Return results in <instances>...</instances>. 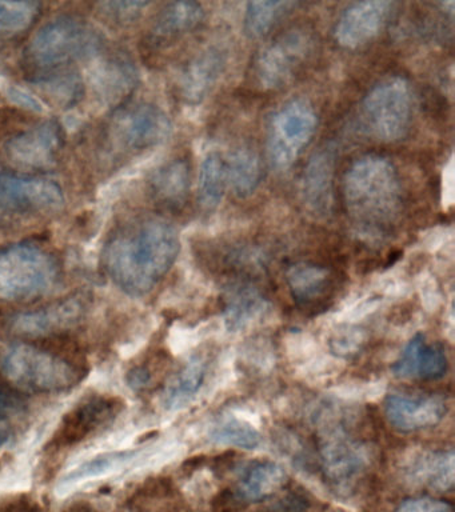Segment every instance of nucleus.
<instances>
[{"mask_svg":"<svg viewBox=\"0 0 455 512\" xmlns=\"http://www.w3.org/2000/svg\"><path fill=\"white\" fill-rule=\"evenodd\" d=\"M447 356L441 347L426 342L417 334L395 360L393 374L402 379L437 380L446 375Z\"/></svg>","mask_w":455,"mask_h":512,"instance_id":"nucleus-19","label":"nucleus"},{"mask_svg":"<svg viewBox=\"0 0 455 512\" xmlns=\"http://www.w3.org/2000/svg\"><path fill=\"white\" fill-rule=\"evenodd\" d=\"M41 3L0 2V36L19 34L38 18Z\"/></svg>","mask_w":455,"mask_h":512,"instance_id":"nucleus-32","label":"nucleus"},{"mask_svg":"<svg viewBox=\"0 0 455 512\" xmlns=\"http://www.w3.org/2000/svg\"><path fill=\"white\" fill-rule=\"evenodd\" d=\"M59 264L46 248L18 243L0 248V299L30 300L57 286Z\"/></svg>","mask_w":455,"mask_h":512,"instance_id":"nucleus-3","label":"nucleus"},{"mask_svg":"<svg viewBox=\"0 0 455 512\" xmlns=\"http://www.w3.org/2000/svg\"><path fill=\"white\" fill-rule=\"evenodd\" d=\"M170 134L169 116L150 103L119 107L109 124L110 143L122 152L150 150L165 142Z\"/></svg>","mask_w":455,"mask_h":512,"instance_id":"nucleus-8","label":"nucleus"},{"mask_svg":"<svg viewBox=\"0 0 455 512\" xmlns=\"http://www.w3.org/2000/svg\"><path fill=\"white\" fill-rule=\"evenodd\" d=\"M149 6L146 2H107L99 4V10L105 18L114 23L125 24L137 19L142 11Z\"/></svg>","mask_w":455,"mask_h":512,"instance_id":"nucleus-36","label":"nucleus"},{"mask_svg":"<svg viewBox=\"0 0 455 512\" xmlns=\"http://www.w3.org/2000/svg\"><path fill=\"white\" fill-rule=\"evenodd\" d=\"M62 147V128L55 122H42L7 139L5 155L19 167L45 170L57 162Z\"/></svg>","mask_w":455,"mask_h":512,"instance_id":"nucleus-11","label":"nucleus"},{"mask_svg":"<svg viewBox=\"0 0 455 512\" xmlns=\"http://www.w3.org/2000/svg\"><path fill=\"white\" fill-rule=\"evenodd\" d=\"M190 184L189 162L182 158L170 160L151 176V194L163 207L179 210L189 196Z\"/></svg>","mask_w":455,"mask_h":512,"instance_id":"nucleus-22","label":"nucleus"},{"mask_svg":"<svg viewBox=\"0 0 455 512\" xmlns=\"http://www.w3.org/2000/svg\"><path fill=\"white\" fill-rule=\"evenodd\" d=\"M210 440L218 446L255 450L261 446L262 436L257 428L246 420L229 415L223 416L214 424L210 430Z\"/></svg>","mask_w":455,"mask_h":512,"instance_id":"nucleus-31","label":"nucleus"},{"mask_svg":"<svg viewBox=\"0 0 455 512\" xmlns=\"http://www.w3.org/2000/svg\"><path fill=\"white\" fill-rule=\"evenodd\" d=\"M226 186V160L217 151L209 152L199 171L198 198L201 206L207 211L215 210L222 202Z\"/></svg>","mask_w":455,"mask_h":512,"instance_id":"nucleus-29","label":"nucleus"},{"mask_svg":"<svg viewBox=\"0 0 455 512\" xmlns=\"http://www.w3.org/2000/svg\"><path fill=\"white\" fill-rule=\"evenodd\" d=\"M13 434H11L10 426H0V450H3L10 443Z\"/></svg>","mask_w":455,"mask_h":512,"instance_id":"nucleus-41","label":"nucleus"},{"mask_svg":"<svg viewBox=\"0 0 455 512\" xmlns=\"http://www.w3.org/2000/svg\"><path fill=\"white\" fill-rule=\"evenodd\" d=\"M286 472L271 460H255L247 464L235 483V498L243 503L262 502L281 490Z\"/></svg>","mask_w":455,"mask_h":512,"instance_id":"nucleus-21","label":"nucleus"},{"mask_svg":"<svg viewBox=\"0 0 455 512\" xmlns=\"http://www.w3.org/2000/svg\"><path fill=\"white\" fill-rule=\"evenodd\" d=\"M323 478L331 490L349 495L357 487L369 466L370 455L359 440L342 427L329 428L319 440Z\"/></svg>","mask_w":455,"mask_h":512,"instance_id":"nucleus-9","label":"nucleus"},{"mask_svg":"<svg viewBox=\"0 0 455 512\" xmlns=\"http://www.w3.org/2000/svg\"><path fill=\"white\" fill-rule=\"evenodd\" d=\"M206 358L195 355L169 380L163 391V406L170 411L181 410L195 398L205 383L207 375Z\"/></svg>","mask_w":455,"mask_h":512,"instance_id":"nucleus-25","label":"nucleus"},{"mask_svg":"<svg viewBox=\"0 0 455 512\" xmlns=\"http://www.w3.org/2000/svg\"><path fill=\"white\" fill-rule=\"evenodd\" d=\"M395 3L366 0L347 7L335 24V40L341 47L355 50L381 34L393 14Z\"/></svg>","mask_w":455,"mask_h":512,"instance_id":"nucleus-13","label":"nucleus"},{"mask_svg":"<svg viewBox=\"0 0 455 512\" xmlns=\"http://www.w3.org/2000/svg\"><path fill=\"white\" fill-rule=\"evenodd\" d=\"M226 179L238 198L253 195L262 180V164L257 152L243 147L226 160Z\"/></svg>","mask_w":455,"mask_h":512,"instance_id":"nucleus-27","label":"nucleus"},{"mask_svg":"<svg viewBox=\"0 0 455 512\" xmlns=\"http://www.w3.org/2000/svg\"><path fill=\"white\" fill-rule=\"evenodd\" d=\"M410 479L435 491H450L455 482L453 450L427 451L409 467Z\"/></svg>","mask_w":455,"mask_h":512,"instance_id":"nucleus-24","label":"nucleus"},{"mask_svg":"<svg viewBox=\"0 0 455 512\" xmlns=\"http://www.w3.org/2000/svg\"><path fill=\"white\" fill-rule=\"evenodd\" d=\"M94 79L99 94L113 102L133 91L138 83V72L129 60L111 59L97 67Z\"/></svg>","mask_w":455,"mask_h":512,"instance_id":"nucleus-28","label":"nucleus"},{"mask_svg":"<svg viewBox=\"0 0 455 512\" xmlns=\"http://www.w3.org/2000/svg\"><path fill=\"white\" fill-rule=\"evenodd\" d=\"M313 50V38L297 28L279 36L263 48L255 62V78L263 90H278L286 86L301 70Z\"/></svg>","mask_w":455,"mask_h":512,"instance_id":"nucleus-10","label":"nucleus"},{"mask_svg":"<svg viewBox=\"0 0 455 512\" xmlns=\"http://www.w3.org/2000/svg\"><path fill=\"white\" fill-rule=\"evenodd\" d=\"M39 86L45 87L50 95L57 96L63 103L74 102L81 95L82 82L77 75L70 74H50L43 75L37 80Z\"/></svg>","mask_w":455,"mask_h":512,"instance_id":"nucleus-34","label":"nucleus"},{"mask_svg":"<svg viewBox=\"0 0 455 512\" xmlns=\"http://www.w3.org/2000/svg\"><path fill=\"white\" fill-rule=\"evenodd\" d=\"M318 116L306 100L285 104L271 119L267 136V154L271 166L289 170L317 131Z\"/></svg>","mask_w":455,"mask_h":512,"instance_id":"nucleus-7","label":"nucleus"},{"mask_svg":"<svg viewBox=\"0 0 455 512\" xmlns=\"http://www.w3.org/2000/svg\"><path fill=\"white\" fill-rule=\"evenodd\" d=\"M135 452L133 451H121V452H110L98 456L89 460V462L83 463L77 470L71 472L67 476L66 483L81 482V480L97 478L107 474V472L115 470V468L121 467L127 460L133 458Z\"/></svg>","mask_w":455,"mask_h":512,"instance_id":"nucleus-33","label":"nucleus"},{"mask_svg":"<svg viewBox=\"0 0 455 512\" xmlns=\"http://www.w3.org/2000/svg\"><path fill=\"white\" fill-rule=\"evenodd\" d=\"M3 371L11 382L38 394H57L79 380L77 367L63 356L31 344L18 343L5 352Z\"/></svg>","mask_w":455,"mask_h":512,"instance_id":"nucleus-5","label":"nucleus"},{"mask_svg":"<svg viewBox=\"0 0 455 512\" xmlns=\"http://www.w3.org/2000/svg\"><path fill=\"white\" fill-rule=\"evenodd\" d=\"M102 35L85 20L61 16L45 24L31 40L30 63L41 71L91 58L102 47Z\"/></svg>","mask_w":455,"mask_h":512,"instance_id":"nucleus-4","label":"nucleus"},{"mask_svg":"<svg viewBox=\"0 0 455 512\" xmlns=\"http://www.w3.org/2000/svg\"><path fill=\"white\" fill-rule=\"evenodd\" d=\"M150 380V371L146 367H135L127 374V383L134 390H142V388L149 386Z\"/></svg>","mask_w":455,"mask_h":512,"instance_id":"nucleus-39","label":"nucleus"},{"mask_svg":"<svg viewBox=\"0 0 455 512\" xmlns=\"http://www.w3.org/2000/svg\"><path fill=\"white\" fill-rule=\"evenodd\" d=\"M362 116L370 134L382 142L405 138L413 119V92L402 76L375 84L363 99Z\"/></svg>","mask_w":455,"mask_h":512,"instance_id":"nucleus-6","label":"nucleus"},{"mask_svg":"<svg viewBox=\"0 0 455 512\" xmlns=\"http://www.w3.org/2000/svg\"><path fill=\"white\" fill-rule=\"evenodd\" d=\"M298 3L277 2V0H258V2L247 3L245 11V31L251 38H261L281 22L287 14H290Z\"/></svg>","mask_w":455,"mask_h":512,"instance_id":"nucleus-30","label":"nucleus"},{"mask_svg":"<svg viewBox=\"0 0 455 512\" xmlns=\"http://www.w3.org/2000/svg\"><path fill=\"white\" fill-rule=\"evenodd\" d=\"M203 19V8L195 2L167 4L151 26L150 38L155 44H165L193 31Z\"/></svg>","mask_w":455,"mask_h":512,"instance_id":"nucleus-23","label":"nucleus"},{"mask_svg":"<svg viewBox=\"0 0 455 512\" xmlns=\"http://www.w3.org/2000/svg\"><path fill=\"white\" fill-rule=\"evenodd\" d=\"M85 306L78 296L59 300L37 311L21 312L11 318L10 327L15 334L27 338H43L69 330L82 319Z\"/></svg>","mask_w":455,"mask_h":512,"instance_id":"nucleus-17","label":"nucleus"},{"mask_svg":"<svg viewBox=\"0 0 455 512\" xmlns=\"http://www.w3.org/2000/svg\"><path fill=\"white\" fill-rule=\"evenodd\" d=\"M179 251L177 230L165 220L147 219L111 236L103 250V266L122 291L142 296L165 278Z\"/></svg>","mask_w":455,"mask_h":512,"instance_id":"nucleus-1","label":"nucleus"},{"mask_svg":"<svg viewBox=\"0 0 455 512\" xmlns=\"http://www.w3.org/2000/svg\"><path fill=\"white\" fill-rule=\"evenodd\" d=\"M267 310L265 296L250 286V284H238L231 287L226 295L225 323L229 331H241L254 320L261 318Z\"/></svg>","mask_w":455,"mask_h":512,"instance_id":"nucleus-26","label":"nucleus"},{"mask_svg":"<svg viewBox=\"0 0 455 512\" xmlns=\"http://www.w3.org/2000/svg\"><path fill=\"white\" fill-rule=\"evenodd\" d=\"M121 403L113 396L93 395L83 399L63 416L58 431L54 435L57 446H73L94 435L101 428L109 426L118 412Z\"/></svg>","mask_w":455,"mask_h":512,"instance_id":"nucleus-14","label":"nucleus"},{"mask_svg":"<svg viewBox=\"0 0 455 512\" xmlns=\"http://www.w3.org/2000/svg\"><path fill=\"white\" fill-rule=\"evenodd\" d=\"M11 99L14 100L15 103L21 104L23 107L31 108V110L41 111L42 104L38 99H35L34 96H31L29 92L25 90H21V88H11L10 90Z\"/></svg>","mask_w":455,"mask_h":512,"instance_id":"nucleus-40","label":"nucleus"},{"mask_svg":"<svg viewBox=\"0 0 455 512\" xmlns=\"http://www.w3.org/2000/svg\"><path fill=\"white\" fill-rule=\"evenodd\" d=\"M365 343V335L359 330L339 331L331 340V350L337 352L338 355L351 356L357 354L361 350L362 344Z\"/></svg>","mask_w":455,"mask_h":512,"instance_id":"nucleus-37","label":"nucleus"},{"mask_svg":"<svg viewBox=\"0 0 455 512\" xmlns=\"http://www.w3.org/2000/svg\"><path fill=\"white\" fill-rule=\"evenodd\" d=\"M446 411L445 399L438 395L391 394L385 400L387 420L405 434L438 426Z\"/></svg>","mask_w":455,"mask_h":512,"instance_id":"nucleus-15","label":"nucleus"},{"mask_svg":"<svg viewBox=\"0 0 455 512\" xmlns=\"http://www.w3.org/2000/svg\"><path fill=\"white\" fill-rule=\"evenodd\" d=\"M226 67V54L218 47H209L183 70L179 78V91L187 103H199L210 94Z\"/></svg>","mask_w":455,"mask_h":512,"instance_id":"nucleus-20","label":"nucleus"},{"mask_svg":"<svg viewBox=\"0 0 455 512\" xmlns=\"http://www.w3.org/2000/svg\"><path fill=\"white\" fill-rule=\"evenodd\" d=\"M335 162L337 150L334 144H326L314 152L303 171L302 200L315 215H329L333 208Z\"/></svg>","mask_w":455,"mask_h":512,"instance_id":"nucleus-16","label":"nucleus"},{"mask_svg":"<svg viewBox=\"0 0 455 512\" xmlns=\"http://www.w3.org/2000/svg\"><path fill=\"white\" fill-rule=\"evenodd\" d=\"M286 282L295 302L306 310H319L333 299L335 276L329 268L310 262L291 264Z\"/></svg>","mask_w":455,"mask_h":512,"instance_id":"nucleus-18","label":"nucleus"},{"mask_svg":"<svg viewBox=\"0 0 455 512\" xmlns=\"http://www.w3.org/2000/svg\"><path fill=\"white\" fill-rule=\"evenodd\" d=\"M395 512H453L451 504L431 496L403 500Z\"/></svg>","mask_w":455,"mask_h":512,"instance_id":"nucleus-38","label":"nucleus"},{"mask_svg":"<svg viewBox=\"0 0 455 512\" xmlns=\"http://www.w3.org/2000/svg\"><path fill=\"white\" fill-rule=\"evenodd\" d=\"M65 195L54 180L0 172V206L27 212L57 211Z\"/></svg>","mask_w":455,"mask_h":512,"instance_id":"nucleus-12","label":"nucleus"},{"mask_svg":"<svg viewBox=\"0 0 455 512\" xmlns=\"http://www.w3.org/2000/svg\"><path fill=\"white\" fill-rule=\"evenodd\" d=\"M26 402L9 383L0 379V426H10L11 420L25 414Z\"/></svg>","mask_w":455,"mask_h":512,"instance_id":"nucleus-35","label":"nucleus"},{"mask_svg":"<svg viewBox=\"0 0 455 512\" xmlns=\"http://www.w3.org/2000/svg\"><path fill=\"white\" fill-rule=\"evenodd\" d=\"M343 199L351 222L361 234L369 238L386 235L402 210L397 168L385 156H361L347 168Z\"/></svg>","mask_w":455,"mask_h":512,"instance_id":"nucleus-2","label":"nucleus"}]
</instances>
